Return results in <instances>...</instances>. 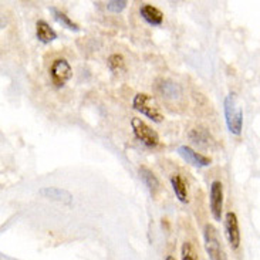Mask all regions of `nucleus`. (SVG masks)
Segmentation results:
<instances>
[{
	"instance_id": "obj_11",
	"label": "nucleus",
	"mask_w": 260,
	"mask_h": 260,
	"mask_svg": "<svg viewBox=\"0 0 260 260\" xmlns=\"http://www.w3.org/2000/svg\"><path fill=\"white\" fill-rule=\"evenodd\" d=\"M138 174H140L142 183L149 190V193L152 197H156V193L161 189V183H159V179L156 178V175L148 167H145V165H141L140 168H138Z\"/></svg>"
},
{
	"instance_id": "obj_19",
	"label": "nucleus",
	"mask_w": 260,
	"mask_h": 260,
	"mask_svg": "<svg viewBox=\"0 0 260 260\" xmlns=\"http://www.w3.org/2000/svg\"><path fill=\"white\" fill-rule=\"evenodd\" d=\"M127 0H111V2H107V9L113 13H121L127 7Z\"/></svg>"
},
{
	"instance_id": "obj_20",
	"label": "nucleus",
	"mask_w": 260,
	"mask_h": 260,
	"mask_svg": "<svg viewBox=\"0 0 260 260\" xmlns=\"http://www.w3.org/2000/svg\"><path fill=\"white\" fill-rule=\"evenodd\" d=\"M165 260H176L175 257H174V256H172V254H168V256H167V259Z\"/></svg>"
},
{
	"instance_id": "obj_2",
	"label": "nucleus",
	"mask_w": 260,
	"mask_h": 260,
	"mask_svg": "<svg viewBox=\"0 0 260 260\" xmlns=\"http://www.w3.org/2000/svg\"><path fill=\"white\" fill-rule=\"evenodd\" d=\"M133 108L135 111L142 114V115H145L151 121L158 122V124L162 122L164 118H165L158 101L155 100V97L149 95L147 92H138V94L134 95Z\"/></svg>"
},
{
	"instance_id": "obj_14",
	"label": "nucleus",
	"mask_w": 260,
	"mask_h": 260,
	"mask_svg": "<svg viewBox=\"0 0 260 260\" xmlns=\"http://www.w3.org/2000/svg\"><path fill=\"white\" fill-rule=\"evenodd\" d=\"M36 36H37L39 42H42L43 44H49L57 39L56 30L46 20H39L36 23Z\"/></svg>"
},
{
	"instance_id": "obj_15",
	"label": "nucleus",
	"mask_w": 260,
	"mask_h": 260,
	"mask_svg": "<svg viewBox=\"0 0 260 260\" xmlns=\"http://www.w3.org/2000/svg\"><path fill=\"white\" fill-rule=\"evenodd\" d=\"M50 12L53 13V17L56 19V21H58L63 27L69 28V30H71V31H80V26H78L77 23H74V21L71 20L67 14L63 13L61 10H58V9H56V7H51V9H50Z\"/></svg>"
},
{
	"instance_id": "obj_16",
	"label": "nucleus",
	"mask_w": 260,
	"mask_h": 260,
	"mask_svg": "<svg viewBox=\"0 0 260 260\" xmlns=\"http://www.w3.org/2000/svg\"><path fill=\"white\" fill-rule=\"evenodd\" d=\"M189 138L192 140V142L199 144V145H208L209 144V133L204 127L193 128L189 133Z\"/></svg>"
},
{
	"instance_id": "obj_3",
	"label": "nucleus",
	"mask_w": 260,
	"mask_h": 260,
	"mask_svg": "<svg viewBox=\"0 0 260 260\" xmlns=\"http://www.w3.org/2000/svg\"><path fill=\"white\" fill-rule=\"evenodd\" d=\"M204 240L205 250L211 260H228L225 249L222 246V242L219 239L216 228L211 223H206L204 226Z\"/></svg>"
},
{
	"instance_id": "obj_17",
	"label": "nucleus",
	"mask_w": 260,
	"mask_h": 260,
	"mask_svg": "<svg viewBox=\"0 0 260 260\" xmlns=\"http://www.w3.org/2000/svg\"><path fill=\"white\" fill-rule=\"evenodd\" d=\"M107 64H108V67H110V70L111 71H120L124 69V66H125V60H124V57L118 54V53H114L111 56L108 57V60H107Z\"/></svg>"
},
{
	"instance_id": "obj_18",
	"label": "nucleus",
	"mask_w": 260,
	"mask_h": 260,
	"mask_svg": "<svg viewBox=\"0 0 260 260\" xmlns=\"http://www.w3.org/2000/svg\"><path fill=\"white\" fill-rule=\"evenodd\" d=\"M181 260H198L195 249L190 245V242H185L181 247Z\"/></svg>"
},
{
	"instance_id": "obj_8",
	"label": "nucleus",
	"mask_w": 260,
	"mask_h": 260,
	"mask_svg": "<svg viewBox=\"0 0 260 260\" xmlns=\"http://www.w3.org/2000/svg\"><path fill=\"white\" fill-rule=\"evenodd\" d=\"M178 154L181 155L188 164H190L192 167H197V168H206L212 164V159L209 156L197 152L193 148L188 147V145H181L178 148Z\"/></svg>"
},
{
	"instance_id": "obj_1",
	"label": "nucleus",
	"mask_w": 260,
	"mask_h": 260,
	"mask_svg": "<svg viewBox=\"0 0 260 260\" xmlns=\"http://www.w3.org/2000/svg\"><path fill=\"white\" fill-rule=\"evenodd\" d=\"M223 110L228 131L233 135H240L243 129V111L235 92H231L225 97Z\"/></svg>"
},
{
	"instance_id": "obj_10",
	"label": "nucleus",
	"mask_w": 260,
	"mask_h": 260,
	"mask_svg": "<svg viewBox=\"0 0 260 260\" xmlns=\"http://www.w3.org/2000/svg\"><path fill=\"white\" fill-rule=\"evenodd\" d=\"M39 193L46 199L54 201V202H60L63 205H70L73 202V195L69 190L61 189V188H54V186H46L39 190Z\"/></svg>"
},
{
	"instance_id": "obj_6",
	"label": "nucleus",
	"mask_w": 260,
	"mask_h": 260,
	"mask_svg": "<svg viewBox=\"0 0 260 260\" xmlns=\"http://www.w3.org/2000/svg\"><path fill=\"white\" fill-rule=\"evenodd\" d=\"M209 205H211V213L213 219L220 222L223 212V183L220 181H213L211 183Z\"/></svg>"
},
{
	"instance_id": "obj_4",
	"label": "nucleus",
	"mask_w": 260,
	"mask_h": 260,
	"mask_svg": "<svg viewBox=\"0 0 260 260\" xmlns=\"http://www.w3.org/2000/svg\"><path fill=\"white\" fill-rule=\"evenodd\" d=\"M131 128L135 135V138L142 142L145 147L155 148L159 145V135L155 131L154 128H151L144 120H141L138 117H134L131 120Z\"/></svg>"
},
{
	"instance_id": "obj_5",
	"label": "nucleus",
	"mask_w": 260,
	"mask_h": 260,
	"mask_svg": "<svg viewBox=\"0 0 260 260\" xmlns=\"http://www.w3.org/2000/svg\"><path fill=\"white\" fill-rule=\"evenodd\" d=\"M50 78H51V83L56 85V87H63L66 85V83L73 77V69H71L70 63L60 57V58H56L51 66H50Z\"/></svg>"
},
{
	"instance_id": "obj_9",
	"label": "nucleus",
	"mask_w": 260,
	"mask_h": 260,
	"mask_svg": "<svg viewBox=\"0 0 260 260\" xmlns=\"http://www.w3.org/2000/svg\"><path fill=\"white\" fill-rule=\"evenodd\" d=\"M155 88L158 94L167 100H179L182 95V88L181 85L175 83L174 80H169V78H159L155 84Z\"/></svg>"
},
{
	"instance_id": "obj_7",
	"label": "nucleus",
	"mask_w": 260,
	"mask_h": 260,
	"mask_svg": "<svg viewBox=\"0 0 260 260\" xmlns=\"http://www.w3.org/2000/svg\"><path fill=\"white\" fill-rule=\"evenodd\" d=\"M225 235L226 239L233 250L240 246V229L238 215L235 212H228L225 215Z\"/></svg>"
},
{
	"instance_id": "obj_12",
	"label": "nucleus",
	"mask_w": 260,
	"mask_h": 260,
	"mask_svg": "<svg viewBox=\"0 0 260 260\" xmlns=\"http://www.w3.org/2000/svg\"><path fill=\"white\" fill-rule=\"evenodd\" d=\"M140 14L141 17L151 26H161L164 21V13L161 10L152 5H148V3L140 7Z\"/></svg>"
},
{
	"instance_id": "obj_13",
	"label": "nucleus",
	"mask_w": 260,
	"mask_h": 260,
	"mask_svg": "<svg viewBox=\"0 0 260 260\" xmlns=\"http://www.w3.org/2000/svg\"><path fill=\"white\" fill-rule=\"evenodd\" d=\"M171 185H172V189L175 192L178 201L182 202V204H188V202H189L188 185L185 182V179L182 178V175L174 174V175L171 176Z\"/></svg>"
}]
</instances>
